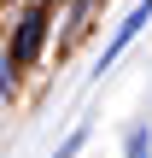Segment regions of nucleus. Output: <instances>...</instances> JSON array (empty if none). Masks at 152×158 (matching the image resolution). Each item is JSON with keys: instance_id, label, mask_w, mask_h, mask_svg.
I'll return each instance as SVG.
<instances>
[{"instance_id": "20e7f679", "label": "nucleus", "mask_w": 152, "mask_h": 158, "mask_svg": "<svg viewBox=\"0 0 152 158\" xmlns=\"http://www.w3.org/2000/svg\"><path fill=\"white\" fill-rule=\"evenodd\" d=\"M129 158H146V129H135V135H129Z\"/></svg>"}, {"instance_id": "7ed1b4c3", "label": "nucleus", "mask_w": 152, "mask_h": 158, "mask_svg": "<svg viewBox=\"0 0 152 158\" xmlns=\"http://www.w3.org/2000/svg\"><path fill=\"white\" fill-rule=\"evenodd\" d=\"M82 141H88V135L76 129V135H70V141H64V147H59V152H53V158H76V152H82Z\"/></svg>"}, {"instance_id": "f03ea898", "label": "nucleus", "mask_w": 152, "mask_h": 158, "mask_svg": "<svg viewBox=\"0 0 152 158\" xmlns=\"http://www.w3.org/2000/svg\"><path fill=\"white\" fill-rule=\"evenodd\" d=\"M41 35H47V18H41V12H23V29H18L12 59H18V64H23V59H35V53H41Z\"/></svg>"}, {"instance_id": "39448f33", "label": "nucleus", "mask_w": 152, "mask_h": 158, "mask_svg": "<svg viewBox=\"0 0 152 158\" xmlns=\"http://www.w3.org/2000/svg\"><path fill=\"white\" fill-rule=\"evenodd\" d=\"M6 88H12V59H0V100H6Z\"/></svg>"}, {"instance_id": "f257e3e1", "label": "nucleus", "mask_w": 152, "mask_h": 158, "mask_svg": "<svg viewBox=\"0 0 152 158\" xmlns=\"http://www.w3.org/2000/svg\"><path fill=\"white\" fill-rule=\"evenodd\" d=\"M141 23H152V0H141V6H135L123 23H117V35H111V41H105V53H100V70H105V64H111V59H117V53L135 41V35H141Z\"/></svg>"}]
</instances>
